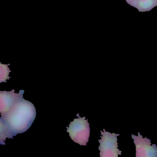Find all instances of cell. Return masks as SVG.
Returning <instances> with one entry per match:
<instances>
[{"label":"cell","instance_id":"6da1fadb","mask_svg":"<svg viewBox=\"0 0 157 157\" xmlns=\"http://www.w3.org/2000/svg\"><path fill=\"white\" fill-rule=\"evenodd\" d=\"M36 110L31 102L23 97L19 99L9 111L1 114L0 118V144L5 145L6 138H13L17 134L24 133L33 124Z\"/></svg>","mask_w":157,"mask_h":157},{"label":"cell","instance_id":"7a4b0ae2","mask_svg":"<svg viewBox=\"0 0 157 157\" xmlns=\"http://www.w3.org/2000/svg\"><path fill=\"white\" fill-rule=\"evenodd\" d=\"M75 118L67 127V132L74 142L82 146H86L90 136V124L85 117Z\"/></svg>","mask_w":157,"mask_h":157},{"label":"cell","instance_id":"3957f363","mask_svg":"<svg viewBox=\"0 0 157 157\" xmlns=\"http://www.w3.org/2000/svg\"><path fill=\"white\" fill-rule=\"evenodd\" d=\"M101 139L98 140L100 143L99 149L101 157H118L121 155L122 151L118 149L117 136L119 134L110 133L103 129L101 131Z\"/></svg>","mask_w":157,"mask_h":157},{"label":"cell","instance_id":"277c9868","mask_svg":"<svg viewBox=\"0 0 157 157\" xmlns=\"http://www.w3.org/2000/svg\"><path fill=\"white\" fill-rule=\"evenodd\" d=\"M136 147V157H157V147L151 145L150 140L143 138L139 132L138 136L131 135Z\"/></svg>","mask_w":157,"mask_h":157},{"label":"cell","instance_id":"5b68a950","mask_svg":"<svg viewBox=\"0 0 157 157\" xmlns=\"http://www.w3.org/2000/svg\"><path fill=\"white\" fill-rule=\"evenodd\" d=\"M24 90H21L19 94L15 93L14 90L10 92L0 91V113H4L21 97H23Z\"/></svg>","mask_w":157,"mask_h":157},{"label":"cell","instance_id":"8992f818","mask_svg":"<svg viewBox=\"0 0 157 157\" xmlns=\"http://www.w3.org/2000/svg\"><path fill=\"white\" fill-rule=\"evenodd\" d=\"M129 5L136 8L140 12H148L157 7V0H135Z\"/></svg>","mask_w":157,"mask_h":157},{"label":"cell","instance_id":"52a82bcc","mask_svg":"<svg viewBox=\"0 0 157 157\" xmlns=\"http://www.w3.org/2000/svg\"><path fill=\"white\" fill-rule=\"evenodd\" d=\"M9 65H4L0 63V82H6L7 80H9L10 77H9L10 72L11 71L9 69L8 67Z\"/></svg>","mask_w":157,"mask_h":157},{"label":"cell","instance_id":"ba28073f","mask_svg":"<svg viewBox=\"0 0 157 157\" xmlns=\"http://www.w3.org/2000/svg\"><path fill=\"white\" fill-rule=\"evenodd\" d=\"M126 2H127L128 4L130 5L132 2H133L135 0H125Z\"/></svg>","mask_w":157,"mask_h":157}]
</instances>
